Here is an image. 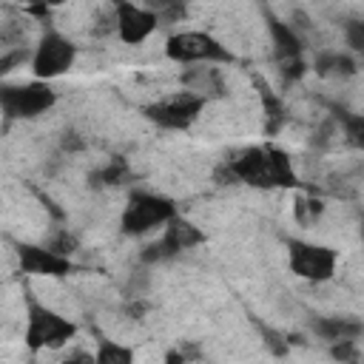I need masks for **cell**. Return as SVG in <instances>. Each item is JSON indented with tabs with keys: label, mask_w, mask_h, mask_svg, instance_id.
<instances>
[{
	"label": "cell",
	"mask_w": 364,
	"mask_h": 364,
	"mask_svg": "<svg viewBox=\"0 0 364 364\" xmlns=\"http://www.w3.org/2000/svg\"><path fill=\"white\" fill-rule=\"evenodd\" d=\"M228 168H230L236 182L250 185V188H262V191L299 185L293 162H290L287 151H282L279 145H250V148L239 151L228 162Z\"/></svg>",
	"instance_id": "1"
},
{
	"label": "cell",
	"mask_w": 364,
	"mask_h": 364,
	"mask_svg": "<svg viewBox=\"0 0 364 364\" xmlns=\"http://www.w3.org/2000/svg\"><path fill=\"white\" fill-rule=\"evenodd\" d=\"M165 57L179 65H196V63H233V54L208 31H179L171 34L165 43Z\"/></svg>",
	"instance_id": "5"
},
{
	"label": "cell",
	"mask_w": 364,
	"mask_h": 364,
	"mask_svg": "<svg viewBox=\"0 0 364 364\" xmlns=\"http://www.w3.org/2000/svg\"><path fill=\"white\" fill-rule=\"evenodd\" d=\"M267 31L273 40V51L279 60H293L301 57V37L296 34V28H290L287 23H282L279 17L267 14Z\"/></svg>",
	"instance_id": "13"
},
{
	"label": "cell",
	"mask_w": 364,
	"mask_h": 364,
	"mask_svg": "<svg viewBox=\"0 0 364 364\" xmlns=\"http://www.w3.org/2000/svg\"><path fill=\"white\" fill-rule=\"evenodd\" d=\"M287 264L304 282H327L336 273V250L327 245H313L304 239L287 242Z\"/></svg>",
	"instance_id": "9"
},
{
	"label": "cell",
	"mask_w": 364,
	"mask_h": 364,
	"mask_svg": "<svg viewBox=\"0 0 364 364\" xmlns=\"http://www.w3.org/2000/svg\"><path fill=\"white\" fill-rule=\"evenodd\" d=\"M17 253V267L26 276H51V279H63L71 276L77 267L68 256L46 247V245H31V242H17L14 245Z\"/></svg>",
	"instance_id": "10"
},
{
	"label": "cell",
	"mask_w": 364,
	"mask_h": 364,
	"mask_svg": "<svg viewBox=\"0 0 364 364\" xmlns=\"http://www.w3.org/2000/svg\"><path fill=\"white\" fill-rule=\"evenodd\" d=\"M17 3H20V6H26V9H28V6H46V9H57V6H63L65 0H17Z\"/></svg>",
	"instance_id": "27"
},
{
	"label": "cell",
	"mask_w": 364,
	"mask_h": 364,
	"mask_svg": "<svg viewBox=\"0 0 364 364\" xmlns=\"http://www.w3.org/2000/svg\"><path fill=\"white\" fill-rule=\"evenodd\" d=\"M313 330L324 338V341H355L361 336V321L355 318H338V316H330V318H316Z\"/></svg>",
	"instance_id": "14"
},
{
	"label": "cell",
	"mask_w": 364,
	"mask_h": 364,
	"mask_svg": "<svg viewBox=\"0 0 364 364\" xmlns=\"http://www.w3.org/2000/svg\"><path fill=\"white\" fill-rule=\"evenodd\" d=\"M46 247H51V250H57V253H63V256H71V253L77 250V239H74L68 230H57L54 239H48Z\"/></svg>",
	"instance_id": "22"
},
{
	"label": "cell",
	"mask_w": 364,
	"mask_h": 364,
	"mask_svg": "<svg viewBox=\"0 0 364 364\" xmlns=\"http://www.w3.org/2000/svg\"><path fill=\"white\" fill-rule=\"evenodd\" d=\"M205 102L208 100H202L193 91H176L171 97H162L156 102H148L142 108V114H145V119H151L162 131H188L199 119Z\"/></svg>",
	"instance_id": "6"
},
{
	"label": "cell",
	"mask_w": 364,
	"mask_h": 364,
	"mask_svg": "<svg viewBox=\"0 0 364 364\" xmlns=\"http://www.w3.org/2000/svg\"><path fill=\"white\" fill-rule=\"evenodd\" d=\"M316 71H318L321 77H333V74H338V77H353V74L358 71V65H355V60H353L350 54H341V51H321V54L316 57Z\"/></svg>",
	"instance_id": "15"
},
{
	"label": "cell",
	"mask_w": 364,
	"mask_h": 364,
	"mask_svg": "<svg viewBox=\"0 0 364 364\" xmlns=\"http://www.w3.org/2000/svg\"><path fill=\"white\" fill-rule=\"evenodd\" d=\"M347 46L353 51H364V23L361 20H350L347 23Z\"/></svg>",
	"instance_id": "24"
},
{
	"label": "cell",
	"mask_w": 364,
	"mask_h": 364,
	"mask_svg": "<svg viewBox=\"0 0 364 364\" xmlns=\"http://www.w3.org/2000/svg\"><path fill=\"white\" fill-rule=\"evenodd\" d=\"M279 71H282V77H284V82H293V80H299L301 74H304V60L301 57H293V60H279Z\"/></svg>",
	"instance_id": "23"
},
{
	"label": "cell",
	"mask_w": 364,
	"mask_h": 364,
	"mask_svg": "<svg viewBox=\"0 0 364 364\" xmlns=\"http://www.w3.org/2000/svg\"><path fill=\"white\" fill-rule=\"evenodd\" d=\"M131 179V168H128V162L125 159H111L105 168H100V171H94L91 176H88V185H94V188H117V185H125Z\"/></svg>",
	"instance_id": "16"
},
{
	"label": "cell",
	"mask_w": 364,
	"mask_h": 364,
	"mask_svg": "<svg viewBox=\"0 0 364 364\" xmlns=\"http://www.w3.org/2000/svg\"><path fill=\"white\" fill-rule=\"evenodd\" d=\"M94 361H97V364H131V361H134V350H128V347H122V344H114V341H108V338H100V341H97Z\"/></svg>",
	"instance_id": "17"
},
{
	"label": "cell",
	"mask_w": 364,
	"mask_h": 364,
	"mask_svg": "<svg viewBox=\"0 0 364 364\" xmlns=\"http://www.w3.org/2000/svg\"><path fill=\"white\" fill-rule=\"evenodd\" d=\"M28 60V48L26 46H11L9 51H3L0 54V74H9V71H14L17 65H23Z\"/></svg>",
	"instance_id": "20"
},
{
	"label": "cell",
	"mask_w": 364,
	"mask_h": 364,
	"mask_svg": "<svg viewBox=\"0 0 364 364\" xmlns=\"http://www.w3.org/2000/svg\"><path fill=\"white\" fill-rule=\"evenodd\" d=\"M77 336V327L74 321H68L65 316H60L57 310L28 299V313H26V333H23V341L31 353H40V350H57L63 344H68L71 338Z\"/></svg>",
	"instance_id": "2"
},
{
	"label": "cell",
	"mask_w": 364,
	"mask_h": 364,
	"mask_svg": "<svg viewBox=\"0 0 364 364\" xmlns=\"http://www.w3.org/2000/svg\"><path fill=\"white\" fill-rule=\"evenodd\" d=\"M111 3H114L117 34L125 46H139L156 31L159 20L148 6H136L131 0H111Z\"/></svg>",
	"instance_id": "11"
},
{
	"label": "cell",
	"mask_w": 364,
	"mask_h": 364,
	"mask_svg": "<svg viewBox=\"0 0 364 364\" xmlns=\"http://www.w3.org/2000/svg\"><path fill=\"white\" fill-rule=\"evenodd\" d=\"M199 68H188L182 74V85L193 94H199L202 100H210V97H222L225 94V80H222V71L213 68V63H196Z\"/></svg>",
	"instance_id": "12"
},
{
	"label": "cell",
	"mask_w": 364,
	"mask_h": 364,
	"mask_svg": "<svg viewBox=\"0 0 364 364\" xmlns=\"http://www.w3.org/2000/svg\"><path fill=\"white\" fill-rule=\"evenodd\" d=\"M344 117V128H347V136H350V142L353 145H364V119L358 117V114H347V111H341Z\"/></svg>",
	"instance_id": "21"
},
{
	"label": "cell",
	"mask_w": 364,
	"mask_h": 364,
	"mask_svg": "<svg viewBox=\"0 0 364 364\" xmlns=\"http://www.w3.org/2000/svg\"><path fill=\"white\" fill-rule=\"evenodd\" d=\"M148 9L156 14L159 23H179L188 14L185 0H148Z\"/></svg>",
	"instance_id": "18"
},
{
	"label": "cell",
	"mask_w": 364,
	"mask_h": 364,
	"mask_svg": "<svg viewBox=\"0 0 364 364\" xmlns=\"http://www.w3.org/2000/svg\"><path fill=\"white\" fill-rule=\"evenodd\" d=\"M202 242H205V233H202L191 219H185V216L173 213V216L165 222L162 236H159L156 242H151V245H145V247H142L139 259H142V262H148V264L168 262V259H173V256L185 253V250H191V247H196V245H202Z\"/></svg>",
	"instance_id": "7"
},
{
	"label": "cell",
	"mask_w": 364,
	"mask_h": 364,
	"mask_svg": "<svg viewBox=\"0 0 364 364\" xmlns=\"http://www.w3.org/2000/svg\"><path fill=\"white\" fill-rule=\"evenodd\" d=\"M176 213L173 199L151 193V191H131L122 216H119V228L125 236H142L159 225H165L171 216Z\"/></svg>",
	"instance_id": "4"
},
{
	"label": "cell",
	"mask_w": 364,
	"mask_h": 364,
	"mask_svg": "<svg viewBox=\"0 0 364 364\" xmlns=\"http://www.w3.org/2000/svg\"><path fill=\"white\" fill-rule=\"evenodd\" d=\"M293 205H296V208H293L296 219H299L301 225H310V219H313V216H307V210H310V208H307V199H304V196H296V202H293Z\"/></svg>",
	"instance_id": "26"
},
{
	"label": "cell",
	"mask_w": 364,
	"mask_h": 364,
	"mask_svg": "<svg viewBox=\"0 0 364 364\" xmlns=\"http://www.w3.org/2000/svg\"><path fill=\"white\" fill-rule=\"evenodd\" d=\"M77 60V46L63 37L60 31L48 28L43 31L34 54H31V74L34 80H54V77H63Z\"/></svg>",
	"instance_id": "8"
},
{
	"label": "cell",
	"mask_w": 364,
	"mask_h": 364,
	"mask_svg": "<svg viewBox=\"0 0 364 364\" xmlns=\"http://www.w3.org/2000/svg\"><path fill=\"white\" fill-rule=\"evenodd\" d=\"M57 91L46 80L31 82H0V111L6 119H34L54 108Z\"/></svg>",
	"instance_id": "3"
},
{
	"label": "cell",
	"mask_w": 364,
	"mask_h": 364,
	"mask_svg": "<svg viewBox=\"0 0 364 364\" xmlns=\"http://www.w3.org/2000/svg\"><path fill=\"white\" fill-rule=\"evenodd\" d=\"M330 355L338 358V361H355V358H358V353H355V341H350V338H344V341H333Z\"/></svg>",
	"instance_id": "25"
},
{
	"label": "cell",
	"mask_w": 364,
	"mask_h": 364,
	"mask_svg": "<svg viewBox=\"0 0 364 364\" xmlns=\"http://www.w3.org/2000/svg\"><path fill=\"white\" fill-rule=\"evenodd\" d=\"M259 88H262V102H264V114H267V134H276L279 125L284 122V108L262 80H259Z\"/></svg>",
	"instance_id": "19"
}]
</instances>
